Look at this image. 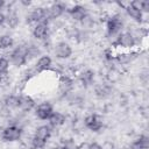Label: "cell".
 <instances>
[{
    "instance_id": "603a6c76",
    "label": "cell",
    "mask_w": 149,
    "mask_h": 149,
    "mask_svg": "<svg viewBox=\"0 0 149 149\" xmlns=\"http://www.w3.org/2000/svg\"><path fill=\"white\" fill-rule=\"evenodd\" d=\"M6 21H7V24L10 27V28H15L19 23V19L15 14H9L7 17H6Z\"/></svg>"
},
{
    "instance_id": "ffe728a7",
    "label": "cell",
    "mask_w": 149,
    "mask_h": 149,
    "mask_svg": "<svg viewBox=\"0 0 149 149\" xmlns=\"http://www.w3.org/2000/svg\"><path fill=\"white\" fill-rule=\"evenodd\" d=\"M126 10H127L128 15H130V16H132L133 19H135L136 21H141V20H142V12H141V10L134 8V7L130 6V5H128V6L126 7Z\"/></svg>"
},
{
    "instance_id": "7402d4cb",
    "label": "cell",
    "mask_w": 149,
    "mask_h": 149,
    "mask_svg": "<svg viewBox=\"0 0 149 149\" xmlns=\"http://www.w3.org/2000/svg\"><path fill=\"white\" fill-rule=\"evenodd\" d=\"M5 104L9 108H16V107H19V98L15 95H9L6 98Z\"/></svg>"
},
{
    "instance_id": "5b68a950",
    "label": "cell",
    "mask_w": 149,
    "mask_h": 149,
    "mask_svg": "<svg viewBox=\"0 0 149 149\" xmlns=\"http://www.w3.org/2000/svg\"><path fill=\"white\" fill-rule=\"evenodd\" d=\"M115 44L122 48H132L135 44V40L130 33H122L118 36Z\"/></svg>"
},
{
    "instance_id": "9c48e42d",
    "label": "cell",
    "mask_w": 149,
    "mask_h": 149,
    "mask_svg": "<svg viewBox=\"0 0 149 149\" xmlns=\"http://www.w3.org/2000/svg\"><path fill=\"white\" fill-rule=\"evenodd\" d=\"M69 13H70V15L72 16L73 20L84 21V19H86V10H85V7H83V6H80V5L73 6L71 9H69Z\"/></svg>"
},
{
    "instance_id": "484cf974",
    "label": "cell",
    "mask_w": 149,
    "mask_h": 149,
    "mask_svg": "<svg viewBox=\"0 0 149 149\" xmlns=\"http://www.w3.org/2000/svg\"><path fill=\"white\" fill-rule=\"evenodd\" d=\"M107 78H108V80L109 81H112V83H114V81H116L119 78H120V74H119V72L116 71V70H111L109 72H108V74H107Z\"/></svg>"
},
{
    "instance_id": "9a60e30c",
    "label": "cell",
    "mask_w": 149,
    "mask_h": 149,
    "mask_svg": "<svg viewBox=\"0 0 149 149\" xmlns=\"http://www.w3.org/2000/svg\"><path fill=\"white\" fill-rule=\"evenodd\" d=\"M58 86H59V90L63 92V93H66L71 90L72 87V80L68 77V76H62L59 78V81H58Z\"/></svg>"
},
{
    "instance_id": "4dcf8cb0",
    "label": "cell",
    "mask_w": 149,
    "mask_h": 149,
    "mask_svg": "<svg viewBox=\"0 0 149 149\" xmlns=\"http://www.w3.org/2000/svg\"><path fill=\"white\" fill-rule=\"evenodd\" d=\"M87 149H102V148H101V146L98 144V143H91V144L87 147Z\"/></svg>"
},
{
    "instance_id": "4fadbf2b",
    "label": "cell",
    "mask_w": 149,
    "mask_h": 149,
    "mask_svg": "<svg viewBox=\"0 0 149 149\" xmlns=\"http://www.w3.org/2000/svg\"><path fill=\"white\" fill-rule=\"evenodd\" d=\"M48 120L51 126L57 127V126H62L65 122V116L59 112H52V114L49 116Z\"/></svg>"
},
{
    "instance_id": "1f68e13d",
    "label": "cell",
    "mask_w": 149,
    "mask_h": 149,
    "mask_svg": "<svg viewBox=\"0 0 149 149\" xmlns=\"http://www.w3.org/2000/svg\"><path fill=\"white\" fill-rule=\"evenodd\" d=\"M5 21H6V16H5L2 13H0V26H1Z\"/></svg>"
},
{
    "instance_id": "8992f818",
    "label": "cell",
    "mask_w": 149,
    "mask_h": 149,
    "mask_svg": "<svg viewBox=\"0 0 149 149\" xmlns=\"http://www.w3.org/2000/svg\"><path fill=\"white\" fill-rule=\"evenodd\" d=\"M52 106L49 102H43L40 104L36 108V115L37 118H40L41 120H47L49 119V116L52 114Z\"/></svg>"
},
{
    "instance_id": "f546056e",
    "label": "cell",
    "mask_w": 149,
    "mask_h": 149,
    "mask_svg": "<svg viewBox=\"0 0 149 149\" xmlns=\"http://www.w3.org/2000/svg\"><path fill=\"white\" fill-rule=\"evenodd\" d=\"M141 12H149V1L144 0L141 2Z\"/></svg>"
},
{
    "instance_id": "ac0fdd59",
    "label": "cell",
    "mask_w": 149,
    "mask_h": 149,
    "mask_svg": "<svg viewBox=\"0 0 149 149\" xmlns=\"http://www.w3.org/2000/svg\"><path fill=\"white\" fill-rule=\"evenodd\" d=\"M136 57V52H132V54H120L116 56V59L119 63L121 64H127L129 62H132L134 58Z\"/></svg>"
},
{
    "instance_id": "5bb4252c",
    "label": "cell",
    "mask_w": 149,
    "mask_h": 149,
    "mask_svg": "<svg viewBox=\"0 0 149 149\" xmlns=\"http://www.w3.org/2000/svg\"><path fill=\"white\" fill-rule=\"evenodd\" d=\"M148 147H149V139L147 136H144V135L140 136L130 146L132 149H147Z\"/></svg>"
},
{
    "instance_id": "ba28073f",
    "label": "cell",
    "mask_w": 149,
    "mask_h": 149,
    "mask_svg": "<svg viewBox=\"0 0 149 149\" xmlns=\"http://www.w3.org/2000/svg\"><path fill=\"white\" fill-rule=\"evenodd\" d=\"M84 122H85V126H86L88 129H91L92 132H98V130H100V128L102 127V122H101V121L98 119V116L94 115V114H91V115L86 116Z\"/></svg>"
},
{
    "instance_id": "d6986e66",
    "label": "cell",
    "mask_w": 149,
    "mask_h": 149,
    "mask_svg": "<svg viewBox=\"0 0 149 149\" xmlns=\"http://www.w3.org/2000/svg\"><path fill=\"white\" fill-rule=\"evenodd\" d=\"M93 78H94V73H93V71H91V70H86V71H84V72L80 74V80H81V83L85 84V85L92 84Z\"/></svg>"
},
{
    "instance_id": "2e32d148",
    "label": "cell",
    "mask_w": 149,
    "mask_h": 149,
    "mask_svg": "<svg viewBox=\"0 0 149 149\" xmlns=\"http://www.w3.org/2000/svg\"><path fill=\"white\" fill-rule=\"evenodd\" d=\"M51 65V58L49 56H42L36 64V70L37 71H44L47 69H49Z\"/></svg>"
},
{
    "instance_id": "8fae6325",
    "label": "cell",
    "mask_w": 149,
    "mask_h": 149,
    "mask_svg": "<svg viewBox=\"0 0 149 149\" xmlns=\"http://www.w3.org/2000/svg\"><path fill=\"white\" fill-rule=\"evenodd\" d=\"M64 9H65L64 5H62V3H55V5H52L49 9H47L48 17H50V19H56V17H58V16H61V15L63 14Z\"/></svg>"
},
{
    "instance_id": "83f0119b",
    "label": "cell",
    "mask_w": 149,
    "mask_h": 149,
    "mask_svg": "<svg viewBox=\"0 0 149 149\" xmlns=\"http://www.w3.org/2000/svg\"><path fill=\"white\" fill-rule=\"evenodd\" d=\"M9 83V76L7 72H3V73H0V85L5 86Z\"/></svg>"
},
{
    "instance_id": "e0dca14e",
    "label": "cell",
    "mask_w": 149,
    "mask_h": 149,
    "mask_svg": "<svg viewBox=\"0 0 149 149\" xmlns=\"http://www.w3.org/2000/svg\"><path fill=\"white\" fill-rule=\"evenodd\" d=\"M51 134V130H50V127L49 126H40L37 129H36V134L35 136L40 137V139H43V140H48L49 136Z\"/></svg>"
},
{
    "instance_id": "277c9868",
    "label": "cell",
    "mask_w": 149,
    "mask_h": 149,
    "mask_svg": "<svg viewBox=\"0 0 149 149\" xmlns=\"http://www.w3.org/2000/svg\"><path fill=\"white\" fill-rule=\"evenodd\" d=\"M28 19H29V20H28L29 22H36V24H37V23H41V22H47V19H48L47 9L41 8V7L35 8V9L30 13V15L28 16Z\"/></svg>"
},
{
    "instance_id": "7c38bea8",
    "label": "cell",
    "mask_w": 149,
    "mask_h": 149,
    "mask_svg": "<svg viewBox=\"0 0 149 149\" xmlns=\"http://www.w3.org/2000/svg\"><path fill=\"white\" fill-rule=\"evenodd\" d=\"M35 102L34 100L28 97V95H23V97H19V107L23 111H29L34 107Z\"/></svg>"
},
{
    "instance_id": "cb8c5ba5",
    "label": "cell",
    "mask_w": 149,
    "mask_h": 149,
    "mask_svg": "<svg viewBox=\"0 0 149 149\" xmlns=\"http://www.w3.org/2000/svg\"><path fill=\"white\" fill-rule=\"evenodd\" d=\"M31 143H33V147H34V148H36V149H42V148L45 146L47 141L43 140V139H40V137H37V136H34Z\"/></svg>"
},
{
    "instance_id": "52a82bcc",
    "label": "cell",
    "mask_w": 149,
    "mask_h": 149,
    "mask_svg": "<svg viewBox=\"0 0 149 149\" xmlns=\"http://www.w3.org/2000/svg\"><path fill=\"white\" fill-rule=\"evenodd\" d=\"M55 54H56V56H57L58 58H63V59H65V58H69V57L71 56V54H72V49H71V47H70L68 43H65V42H61V43H58V44L56 45Z\"/></svg>"
},
{
    "instance_id": "6da1fadb",
    "label": "cell",
    "mask_w": 149,
    "mask_h": 149,
    "mask_svg": "<svg viewBox=\"0 0 149 149\" xmlns=\"http://www.w3.org/2000/svg\"><path fill=\"white\" fill-rule=\"evenodd\" d=\"M22 134V129L20 127L16 126H9L7 128H5L2 130V140L3 141H8V142H13V141H17L21 137Z\"/></svg>"
},
{
    "instance_id": "f1b7e54d",
    "label": "cell",
    "mask_w": 149,
    "mask_h": 149,
    "mask_svg": "<svg viewBox=\"0 0 149 149\" xmlns=\"http://www.w3.org/2000/svg\"><path fill=\"white\" fill-rule=\"evenodd\" d=\"M62 149H78V146L72 141V140H69L64 143V146L62 147Z\"/></svg>"
},
{
    "instance_id": "d6a6232c",
    "label": "cell",
    "mask_w": 149,
    "mask_h": 149,
    "mask_svg": "<svg viewBox=\"0 0 149 149\" xmlns=\"http://www.w3.org/2000/svg\"><path fill=\"white\" fill-rule=\"evenodd\" d=\"M3 5H5V1H3V0H0V8H1Z\"/></svg>"
},
{
    "instance_id": "7a4b0ae2",
    "label": "cell",
    "mask_w": 149,
    "mask_h": 149,
    "mask_svg": "<svg viewBox=\"0 0 149 149\" xmlns=\"http://www.w3.org/2000/svg\"><path fill=\"white\" fill-rule=\"evenodd\" d=\"M10 59L16 66H21L27 62V48L21 45L10 54Z\"/></svg>"
},
{
    "instance_id": "3957f363",
    "label": "cell",
    "mask_w": 149,
    "mask_h": 149,
    "mask_svg": "<svg viewBox=\"0 0 149 149\" xmlns=\"http://www.w3.org/2000/svg\"><path fill=\"white\" fill-rule=\"evenodd\" d=\"M122 26H123V23H122V21H121V19H120L119 15L112 16L107 21V31H108V35H116L122 29Z\"/></svg>"
},
{
    "instance_id": "30bf717a",
    "label": "cell",
    "mask_w": 149,
    "mask_h": 149,
    "mask_svg": "<svg viewBox=\"0 0 149 149\" xmlns=\"http://www.w3.org/2000/svg\"><path fill=\"white\" fill-rule=\"evenodd\" d=\"M48 34V24L47 22H41V23H37L34 29H33V35L34 37L38 38V40H42L47 36Z\"/></svg>"
},
{
    "instance_id": "d4e9b609",
    "label": "cell",
    "mask_w": 149,
    "mask_h": 149,
    "mask_svg": "<svg viewBox=\"0 0 149 149\" xmlns=\"http://www.w3.org/2000/svg\"><path fill=\"white\" fill-rule=\"evenodd\" d=\"M95 93L99 98H104L108 94V88L106 86H98L95 87Z\"/></svg>"
},
{
    "instance_id": "44dd1931",
    "label": "cell",
    "mask_w": 149,
    "mask_h": 149,
    "mask_svg": "<svg viewBox=\"0 0 149 149\" xmlns=\"http://www.w3.org/2000/svg\"><path fill=\"white\" fill-rule=\"evenodd\" d=\"M14 43L13 38L8 35H3L0 37V49H7L9 47H12Z\"/></svg>"
},
{
    "instance_id": "e575fe53",
    "label": "cell",
    "mask_w": 149,
    "mask_h": 149,
    "mask_svg": "<svg viewBox=\"0 0 149 149\" xmlns=\"http://www.w3.org/2000/svg\"><path fill=\"white\" fill-rule=\"evenodd\" d=\"M28 149H36V148H34V147H31V148H28Z\"/></svg>"
},
{
    "instance_id": "4316f807",
    "label": "cell",
    "mask_w": 149,
    "mask_h": 149,
    "mask_svg": "<svg viewBox=\"0 0 149 149\" xmlns=\"http://www.w3.org/2000/svg\"><path fill=\"white\" fill-rule=\"evenodd\" d=\"M8 66H9V63L6 58L3 57H0V73H3V72H7L8 70Z\"/></svg>"
},
{
    "instance_id": "836d02e7",
    "label": "cell",
    "mask_w": 149,
    "mask_h": 149,
    "mask_svg": "<svg viewBox=\"0 0 149 149\" xmlns=\"http://www.w3.org/2000/svg\"><path fill=\"white\" fill-rule=\"evenodd\" d=\"M52 149H62V147H55V148H52Z\"/></svg>"
}]
</instances>
